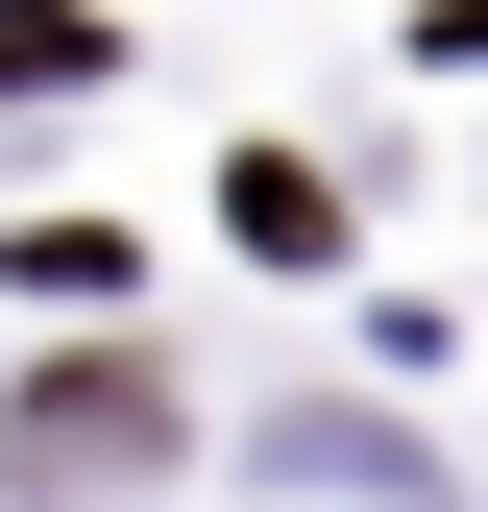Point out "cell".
Returning a JSON list of instances; mask_svg holds the SVG:
<instances>
[{
  "label": "cell",
  "mask_w": 488,
  "mask_h": 512,
  "mask_svg": "<svg viewBox=\"0 0 488 512\" xmlns=\"http://www.w3.org/2000/svg\"><path fill=\"white\" fill-rule=\"evenodd\" d=\"M244 244H269V269H318V244H342V196H318L293 147H244Z\"/></svg>",
  "instance_id": "cell-2"
},
{
  "label": "cell",
  "mask_w": 488,
  "mask_h": 512,
  "mask_svg": "<svg viewBox=\"0 0 488 512\" xmlns=\"http://www.w3.org/2000/svg\"><path fill=\"white\" fill-rule=\"evenodd\" d=\"M0 464H25V488H122V464H171V366H49V391L0 415Z\"/></svg>",
  "instance_id": "cell-1"
}]
</instances>
